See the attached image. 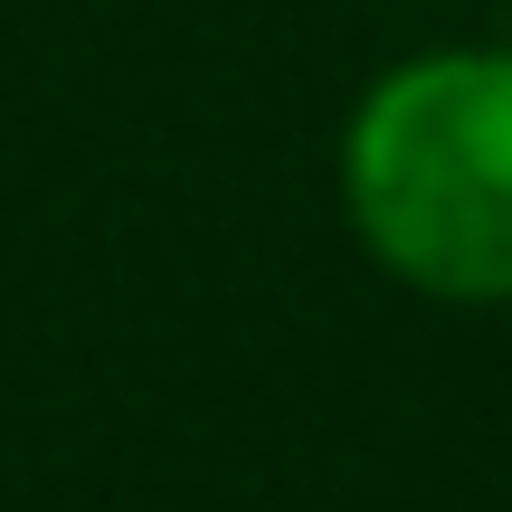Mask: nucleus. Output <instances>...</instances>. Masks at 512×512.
<instances>
[{
  "instance_id": "obj_1",
  "label": "nucleus",
  "mask_w": 512,
  "mask_h": 512,
  "mask_svg": "<svg viewBox=\"0 0 512 512\" xmlns=\"http://www.w3.org/2000/svg\"><path fill=\"white\" fill-rule=\"evenodd\" d=\"M342 200L399 285L512 304V48L399 57L351 105Z\"/></svg>"
}]
</instances>
